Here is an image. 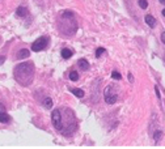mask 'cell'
Wrapping results in <instances>:
<instances>
[{
    "mask_svg": "<svg viewBox=\"0 0 165 149\" xmlns=\"http://www.w3.org/2000/svg\"><path fill=\"white\" fill-rule=\"evenodd\" d=\"M13 77L20 85H30L34 79V64L30 61H24V63L17 64L13 70Z\"/></svg>",
    "mask_w": 165,
    "mask_h": 149,
    "instance_id": "obj_1",
    "label": "cell"
},
{
    "mask_svg": "<svg viewBox=\"0 0 165 149\" xmlns=\"http://www.w3.org/2000/svg\"><path fill=\"white\" fill-rule=\"evenodd\" d=\"M58 29L59 31L64 35H74L77 30V22H76V17H75L74 12L71 10H64L60 13L59 19H58Z\"/></svg>",
    "mask_w": 165,
    "mask_h": 149,
    "instance_id": "obj_2",
    "label": "cell"
},
{
    "mask_svg": "<svg viewBox=\"0 0 165 149\" xmlns=\"http://www.w3.org/2000/svg\"><path fill=\"white\" fill-rule=\"evenodd\" d=\"M60 117H62V128L60 133L62 135H70L76 130V119H75L74 112L70 109H64V115L60 109Z\"/></svg>",
    "mask_w": 165,
    "mask_h": 149,
    "instance_id": "obj_3",
    "label": "cell"
},
{
    "mask_svg": "<svg viewBox=\"0 0 165 149\" xmlns=\"http://www.w3.org/2000/svg\"><path fill=\"white\" fill-rule=\"evenodd\" d=\"M104 94H105L106 103L113 105V103L117 102V100H118V92H117V88H116L114 85L106 86V89H105V92H104Z\"/></svg>",
    "mask_w": 165,
    "mask_h": 149,
    "instance_id": "obj_4",
    "label": "cell"
},
{
    "mask_svg": "<svg viewBox=\"0 0 165 149\" xmlns=\"http://www.w3.org/2000/svg\"><path fill=\"white\" fill-rule=\"evenodd\" d=\"M49 45V37H39L37 41L33 42V45H32V50L35 52H39L42 51V50H45L46 47Z\"/></svg>",
    "mask_w": 165,
    "mask_h": 149,
    "instance_id": "obj_5",
    "label": "cell"
},
{
    "mask_svg": "<svg viewBox=\"0 0 165 149\" xmlns=\"http://www.w3.org/2000/svg\"><path fill=\"white\" fill-rule=\"evenodd\" d=\"M51 122H52L54 128L60 132V128H62V117H60V109H55V110L51 112Z\"/></svg>",
    "mask_w": 165,
    "mask_h": 149,
    "instance_id": "obj_6",
    "label": "cell"
},
{
    "mask_svg": "<svg viewBox=\"0 0 165 149\" xmlns=\"http://www.w3.org/2000/svg\"><path fill=\"white\" fill-rule=\"evenodd\" d=\"M144 20H146V24L148 25L149 28H155L156 26V19L153 16H151V14H147V16L144 17Z\"/></svg>",
    "mask_w": 165,
    "mask_h": 149,
    "instance_id": "obj_7",
    "label": "cell"
},
{
    "mask_svg": "<svg viewBox=\"0 0 165 149\" xmlns=\"http://www.w3.org/2000/svg\"><path fill=\"white\" fill-rule=\"evenodd\" d=\"M77 65H79V68H80V70H82V71H88L89 67H91L87 59H80V60L77 61Z\"/></svg>",
    "mask_w": 165,
    "mask_h": 149,
    "instance_id": "obj_8",
    "label": "cell"
},
{
    "mask_svg": "<svg viewBox=\"0 0 165 149\" xmlns=\"http://www.w3.org/2000/svg\"><path fill=\"white\" fill-rule=\"evenodd\" d=\"M28 13H29V12H28V8H25V7H22V5L19 7V8H17V10H16V14H17L19 17H26Z\"/></svg>",
    "mask_w": 165,
    "mask_h": 149,
    "instance_id": "obj_9",
    "label": "cell"
},
{
    "mask_svg": "<svg viewBox=\"0 0 165 149\" xmlns=\"http://www.w3.org/2000/svg\"><path fill=\"white\" fill-rule=\"evenodd\" d=\"M29 55H30V51H29V50L21 49L20 51H19V54H17V58H19V59H26V58H29Z\"/></svg>",
    "mask_w": 165,
    "mask_h": 149,
    "instance_id": "obj_10",
    "label": "cell"
},
{
    "mask_svg": "<svg viewBox=\"0 0 165 149\" xmlns=\"http://www.w3.org/2000/svg\"><path fill=\"white\" fill-rule=\"evenodd\" d=\"M9 122H10L9 114H7L5 111H2V112H0V123H5V124H8Z\"/></svg>",
    "mask_w": 165,
    "mask_h": 149,
    "instance_id": "obj_11",
    "label": "cell"
},
{
    "mask_svg": "<svg viewBox=\"0 0 165 149\" xmlns=\"http://www.w3.org/2000/svg\"><path fill=\"white\" fill-rule=\"evenodd\" d=\"M72 51H71V50L70 49H63L62 50V56L64 58V59H70V58L71 56H72Z\"/></svg>",
    "mask_w": 165,
    "mask_h": 149,
    "instance_id": "obj_12",
    "label": "cell"
},
{
    "mask_svg": "<svg viewBox=\"0 0 165 149\" xmlns=\"http://www.w3.org/2000/svg\"><path fill=\"white\" fill-rule=\"evenodd\" d=\"M152 135H153V140H155V143H157V141L163 137V131L157 130V131H155V133H152Z\"/></svg>",
    "mask_w": 165,
    "mask_h": 149,
    "instance_id": "obj_13",
    "label": "cell"
},
{
    "mask_svg": "<svg viewBox=\"0 0 165 149\" xmlns=\"http://www.w3.org/2000/svg\"><path fill=\"white\" fill-rule=\"evenodd\" d=\"M44 106L46 109H51L52 107V100H51V98H50V97L45 98V100H44Z\"/></svg>",
    "mask_w": 165,
    "mask_h": 149,
    "instance_id": "obj_14",
    "label": "cell"
},
{
    "mask_svg": "<svg viewBox=\"0 0 165 149\" xmlns=\"http://www.w3.org/2000/svg\"><path fill=\"white\" fill-rule=\"evenodd\" d=\"M72 93H74L76 97H79V98H82V97H84V94H85V93L82 92L81 89H79V88H75V89H72Z\"/></svg>",
    "mask_w": 165,
    "mask_h": 149,
    "instance_id": "obj_15",
    "label": "cell"
},
{
    "mask_svg": "<svg viewBox=\"0 0 165 149\" xmlns=\"http://www.w3.org/2000/svg\"><path fill=\"white\" fill-rule=\"evenodd\" d=\"M70 80H71V81H77V80H79V73L76 71L70 72Z\"/></svg>",
    "mask_w": 165,
    "mask_h": 149,
    "instance_id": "obj_16",
    "label": "cell"
},
{
    "mask_svg": "<svg viewBox=\"0 0 165 149\" xmlns=\"http://www.w3.org/2000/svg\"><path fill=\"white\" fill-rule=\"evenodd\" d=\"M139 7H140L142 9H146V8H148V1L147 0H139Z\"/></svg>",
    "mask_w": 165,
    "mask_h": 149,
    "instance_id": "obj_17",
    "label": "cell"
},
{
    "mask_svg": "<svg viewBox=\"0 0 165 149\" xmlns=\"http://www.w3.org/2000/svg\"><path fill=\"white\" fill-rule=\"evenodd\" d=\"M105 51H106V50L104 49V47H98V49L96 50V58H100V56H101Z\"/></svg>",
    "mask_w": 165,
    "mask_h": 149,
    "instance_id": "obj_18",
    "label": "cell"
},
{
    "mask_svg": "<svg viewBox=\"0 0 165 149\" xmlns=\"http://www.w3.org/2000/svg\"><path fill=\"white\" fill-rule=\"evenodd\" d=\"M112 79H114V80H121V79H122V76H121L119 72L113 71V72H112Z\"/></svg>",
    "mask_w": 165,
    "mask_h": 149,
    "instance_id": "obj_19",
    "label": "cell"
},
{
    "mask_svg": "<svg viewBox=\"0 0 165 149\" xmlns=\"http://www.w3.org/2000/svg\"><path fill=\"white\" fill-rule=\"evenodd\" d=\"M155 92H156V96H157V98H161V94H160V90H159V86H155Z\"/></svg>",
    "mask_w": 165,
    "mask_h": 149,
    "instance_id": "obj_20",
    "label": "cell"
},
{
    "mask_svg": "<svg viewBox=\"0 0 165 149\" xmlns=\"http://www.w3.org/2000/svg\"><path fill=\"white\" fill-rule=\"evenodd\" d=\"M2 111H5V106H4V105H3L2 102H0V112H2Z\"/></svg>",
    "mask_w": 165,
    "mask_h": 149,
    "instance_id": "obj_21",
    "label": "cell"
},
{
    "mask_svg": "<svg viewBox=\"0 0 165 149\" xmlns=\"http://www.w3.org/2000/svg\"><path fill=\"white\" fill-rule=\"evenodd\" d=\"M161 41H163V43L165 45V33H161Z\"/></svg>",
    "mask_w": 165,
    "mask_h": 149,
    "instance_id": "obj_22",
    "label": "cell"
},
{
    "mask_svg": "<svg viewBox=\"0 0 165 149\" xmlns=\"http://www.w3.org/2000/svg\"><path fill=\"white\" fill-rule=\"evenodd\" d=\"M128 77H130V82H134V77H132V75H131V73L128 75Z\"/></svg>",
    "mask_w": 165,
    "mask_h": 149,
    "instance_id": "obj_23",
    "label": "cell"
},
{
    "mask_svg": "<svg viewBox=\"0 0 165 149\" xmlns=\"http://www.w3.org/2000/svg\"><path fill=\"white\" fill-rule=\"evenodd\" d=\"M159 1L161 3V4H164V5H165V0H159Z\"/></svg>",
    "mask_w": 165,
    "mask_h": 149,
    "instance_id": "obj_24",
    "label": "cell"
},
{
    "mask_svg": "<svg viewBox=\"0 0 165 149\" xmlns=\"http://www.w3.org/2000/svg\"><path fill=\"white\" fill-rule=\"evenodd\" d=\"M163 16H165V9H163Z\"/></svg>",
    "mask_w": 165,
    "mask_h": 149,
    "instance_id": "obj_25",
    "label": "cell"
},
{
    "mask_svg": "<svg viewBox=\"0 0 165 149\" xmlns=\"http://www.w3.org/2000/svg\"><path fill=\"white\" fill-rule=\"evenodd\" d=\"M164 60H165V55H164Z\"/></svg>",
    "mask_w": 165,
    "mask_h": 149,
    "instance_id": "obj_26",
    "label": "cell"
}]
</instances>
